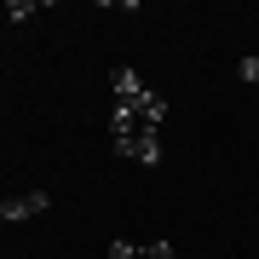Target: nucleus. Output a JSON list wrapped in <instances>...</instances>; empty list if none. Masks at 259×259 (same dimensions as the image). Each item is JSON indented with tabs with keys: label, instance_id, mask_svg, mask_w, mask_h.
I'll use <instances>...</instances> for the list:
<instances>
[{
	"label": "nucleus",
	"instance_id": "nucleus-1",
	"mask_svg": "<svg viewBox=\"0 0 259 259\" xmlns=\"http://www.w3.org/2000/svg\"><path fill=\"white\" fill-rule=\"evenodd\" d=\"M115 156H127V161H139V167H156L161 161V133L156 127L127 133V139H115Z\"/></svg>",
	"mask_w": 259,
	"mask_h": 259
},
{
	"label": "nucleus",
	"instance_id": "nucleus-2",
	"mask_svg": "<svg viewBox=\"0 0 259 259\" xmlns=\"http://www.w3.org/2000/svg\"><path fill=\"white\" fill-rule=\"evenodd\" d=\"M110 87H115V104H139V98L150 93V87H144L127 64H115V69H110Z\"/></svg>",
	"mask_w": 259,
	"mask_h": 259
},
{
	"label": "nucleus",
	"instance_id": "nucleus-3",
	"mask_svg": "<svg viewBox=\"0 0 259 259\" xmlns=\"http://www.w3.org/2000/svg\"><path fill=\"white\" fill-rule=\"evenodd\" d=\"M52 196L47 190H29V196H12V202H0V219H29V213H47Z\"/></svg>",
	"mask_w": 259,
	"mask_h": 259
},
{
	"label": "nucleus",
	"instance_id": "nucleus-4",
	"mask_svg": "<svg viewBox=\"0 0 259 259\" xmlns=\"http://www.w3.org/2000/svg\"><path fill=\"white\" fill-rule=\"evenodd\" d=\"M139 121L161 133V121H167V98H161V93H144V98H139Z\"/></svg>",
	"mask_w": 259,
	"mask_h": 259
},
{
	"label": "nucleus",
	"instance_id": "nucleus-5",
	"mask_svg": "<svg viewBox=\"0 0 259 259\" xmlns=\"http://www.w3.org/2000/svg\"><path fill=\"white\" fill-rule=\"evenodd\" d=\"M110 259H144V248L127 242V236H115V242H110Z\"/></svg>",
	"mask_w": 259,
	"mask_h": 259
},
{
	"label": "nucleus",
	"instance_id": "nucleus-6",
	"mask_svg": "<svg viewBox=\"0 0 259 259\" xmlns=\"http://www.w3.org/2000/svg\"><path fill=\"white\" fill-rule=\"evenodd\" d=\"M236 75H242L248 87H259V52H253V58H242V64H236Z\"/></svg>",
	"mask_w": 259,
	"mask_h": 259
},
{
	"label": "nucleus",
	"instance_id": "nucleus-7",
	"mask_svg": "<svg viewBox=\"0 0 259 259\" xmlns=\"http://www.w3.org/2000/svg\"><path fill=\"white\" fill-rule=\"evenodd\" d=\"M6 18H12V23H29V18H35V6H29V0H12Z\"/></svg>",
	"mask_w": 259,
	"mask_h": 259
},
{
	"label": "nucleus",
	"instance_id": "nucleus-8",
	"mask_svg": "<svg viewBox=\"0 0 259 259\" xmlns=\"http://www.w3.org/2000/svg\"><path fill=\"white\" fill-rule=\"evenodd\" d=\"M144 259H179V248H167V242H150V248H144Z\"/></svg>",
	"mask_w": 259,
	"mask_h": 259
}]
</instances>
